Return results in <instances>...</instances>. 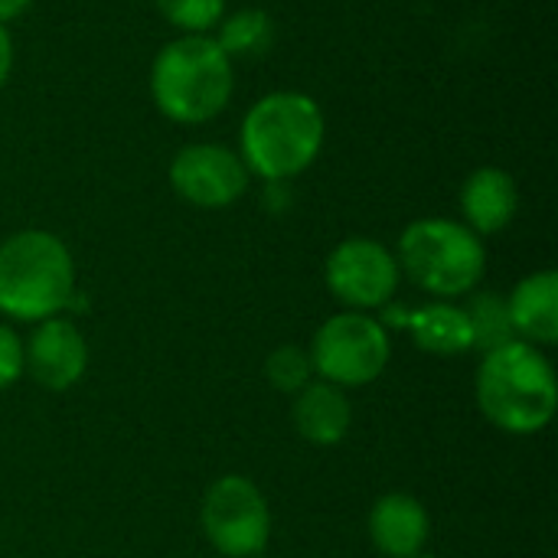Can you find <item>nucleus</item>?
<instances>
[{
	"instance_id": "obj_22",
	"label": "nucleus",
	"mask_w": 558,
	"mask_h": 558,
	"mask_svg": "<svg viewBox=\"0 0 558 558\" xmlns=\"http://www.w3.org/2000/svg\"><path fill=\"white\" fill-rule=\"evenodd\" d=\"M29 7H33V0H0V23L7 26V23L20 20Z\"/></svg>"
},
{
	"instance_id": "obj_18",
	"label": "nucleus",
	"mask_w": 558,
	"mask_h": 558,
	"mask_svg": "<svg viewBox=\"0 0 558 558\" xmlns=\"http://www.w3.org/2000/svg\"><path fill=\"white\" fill-rule=\"evenodd\" d=\"M157 13L180 29V36H203L226 16V0H154Z\"/></svg>"
},
{
	"instance_id": "obj_6",
	"label": "nucleus",
	"mask_w": 558,
	"mask_h": 558,
	"mask_svg": "<svg viewBox=\"0 0 558 558\" xmlns=\"http://www.w3.org/2000/svg\"><path fill=\"white\" fill-rule=\"evenodd\" d=\"M307 353L317 379L340 389H363L386 373L392 340L373 314L340 311L317 327Z\"/></svg>"
},
{
	"instance_id": "obj_24",
	"label": "nucleus",
	"mask_w": 558,
	"mask_h": 558,
	"mask_svg": "<svg viewBox=\"0 0 558 558\" xmlns=\"http://www.w3.org/2000/svg\"><path fill=\"white\" fill-rule=\"evenodd\" d=\"M255 558H262V556H255Z\"/></svg>"
},
{
	"instance_id": "obj_5",
	"label": "nucleus",
	"mask_w": 558,
	"mask_h": 558,
	"mask_svg": "<svg viewBox=\"0 0 558 558\" xmlns=\"http://www.w3.org/2000/svg\"><path fill=\"white\" fill-rule=\"evenodd\" d=\"M399 271L435 301L468 298L481 288L487 271L484 239L464 222L425 216L402 229L396 245Z\"/></svg>"
},
{
	"instance_id": "obj_4",
	"label": "nucleus",
	"mask_w": 558,
	"mask_h": 558,
	"mask_svg": "<svg viewBox=\"0 0 558 558\" xmlns=\"http://www.w3.org/2000/svg\"><path fill=\"white\" fill-rule=\"evenodd\" d=\"M75 258L46 229H20L0 242V314L39 324L69 311L75 298Z\"/></svg>"
},
{
	"instance_id": "obj_9",
	"label": "nucleus",
	"mask_w": 558,
	"mask_h": 558,
	"mask_svg": "<svg viewBox=\"0 0 558 558\" xmlns=\"http://www.w3.org/2000/svg\"><path fill=\"white\" fill-rule=\"evenodd\" d=\"M167 177L173 193L196 209H229L245 196L252 180L239 150L213 141L180 147L170 160Z\"/></svg>"
},
{
	"instance_id": "obj_11",
	"label": "nucleus",
	"mask_w": 558,
	"mask_h": 558,
	"mask_svg": "<svg viewBox=\"0 0 558 558\" xmlns=\"http://www.w3.org/2000/svg\"><path fill=\"white\" fill-rule=\"evenodd\" d=\"M432 536V517L412 494H386L369 510V543L386 558L422 556Z\"/></svg>"
},
{
	"instance_id": "obj_12",
	"label": "nucleus",
	"mask_w": 558,
	"mask_h": 558,
	"mask_svg": "<svg viewBox=\"0 0 558 558\" xmlns=\"http://www.w3.org/2000/svg\"><path fill=\"white\" fill-rule=\"evenodd\" d=\"M517 209H520V190L504 167H477L461 186L464 226L481 239L504 232L517 219Z\"/></svg>"
},
{
	"instance_id": "obj_13",
	"label": "nucleus",
	"mask_w": 558,
	"mask_h": 558,
	"mask_svg": "<svg viewBox=\"0 0 558 558\" xmlns=\"http://www.w3.org/2000/svg\"><path fill=\"white\" fill-rule=\"evenodd\" d=\"M291 422L298 435L317 448L340 445L353 425V405L347 399V389L324 379H311L301 392H294Z\"/></svg>"
},
{
	"instance_id": "obj_2",
	"label": "nucleus",
	"mask_w": 558,
	"mask_h": 558,
	"mask_svg": "<svg viewBox=\"0 0 558 558\" xmlns=\"http://www.w3.org/2000/svg\"><path fill=\"white\" fill-rule=\"evenodd\" d=\"M474 396L477 409L494 428L530 438L546 432L556 418V369L539 347L513 340L481 356Z\"/></svg>"
},
{
	"instance_id": "obj_16",
	"label": "nucleus",
	"mask_w": 558,
	"mask_h": 558,
	"mask_svg": "<svg viewBox=\"0 0 558 558\" xmlns=\"http://www.w3.org/2000/svg\"><path fill=\"white\" fill-rule=\"evenodd\" d=\"M213 39L232 62L262 59L275 43V20L262 7H242L219 20Z\"/></svg>"
},
{
	"instance_id": "obj_19",
	"label": "nucleus",
	"mask_w": 558,
	"mask_h": 558,
	"mask_svg": "<svg viewBox=\"0 0 558 558\" xmlns=\"http://www.w3.org/2000/svg\"><path fill=\"white\" fill-rule=\"evenodd\" d=\"M265 379H268L278 392H284V396L301 392L311 379H317V376H314V363H311L307 347L281 343L278 350H271L268 360H265Z\"/></svg>"
},
{
	"instance_id": "obj_1",
	"label": "nucleus",
	"mask_w": 558,
	"mask_h": 558,
	"mask_svg": "<svg viewBox=\"0 0 558 558\" xmlns=\"http://www.w3.org/2000/svg\"><path fill=\"white\" fill-rule=\"evenodd\" d=\"M324 108L307 92H268L242 118L239 157L245 170L265 183L301 177L324 150Z\"/></svg>"
},
{
	"instance_id": "obj_15",
	"label": "nucleus",
	"mask_w": 558,
	"mask_h": 558,
	"mask_svg": "<svg viewBox=\"0 0 558 558\" xmlns=\"http://www.w3.org/2000/svg\"><path fill=\"white\" fill-rule=\"evenodd\" d=\"M405 330L415 347L432 356H464L474 350L468 314L454 301H432L425 307H412Z\"/></svg>"
},
{
	"instance_id": "obj_23",
	"label": "nucleus",
	"mask_w": 558,
	"mask_h": 558,
	"mask_svg": "<svg viewBox=\"0 0 558 558\" xmlns=\"http://www.w3.org/2000/svg\"><path fill=\"white\" fill-rule=\"evenodd\" d=\"M412 558H435V556H425V553H422V556H412Z\"/></svg>"
},
{
	"instance_id": "obj_3",
	"label": "nucleus",
	"mask_w": 558,
	"mask_h": 558,
	"mask_svg": "<svg viewBox=\"0 0 558 558\" xmlns=\"http://www.w3.org/2000/svg\"><path fill=\"white\" fill-rule=\"evenodd\" d=\"M235 92V62L213 33L177 36L150 62L154 108L173 124H206L219 118Z\"/></svg>"
},
{
	"instance_id": "obj_14",
	"label": "nucleus",
	"mask_w": 558,
	"mask_h": 558,
	"mask_svg": "<svg viewBox=\"0 0 558 558\" xmlns=\"http://www.w3.org/2000/svg\"><path fill=\"white\" fill-rule=\"evenodd\" d=\"M507 307L517 340L539 350L558 343V275L553 268L520 278L507 294Z\"/></svg>"
},
{
	"instance_id": "obj_17",
	"label": "nucleus",
	"mask_w": 558,
	"mask_h": 558,
	"mask_svg": "<svg viewBox=\"0 0 558 558\" xmlns=\"http://www.w3.org/2000/svg\"><path fill=\"white\" fill-rule=\"evenodd\" d=\"M471 324V337H474V350L490 353L504 343H513V324H510V307H507V294L500 291H471L468 304H461Z\"/></svg>"
},
{
	"instance_id": "obj_21",
	"label": "nucleus",
	"mask_w": 558,
	"mask_h": 558,
	"mask_svg": "<svg viewBox=\"0 0 558 558\" xmlns=\"http://www.w3.org/2000/svg\"><path fill=\"white\" fill-rule=\"evenodd\" d=\"M10 72H13V39L10 29L0 23V88L10 82Z\"/></svg>"
},
{
	"instance_id": "obj_7",
	"label": "nucleus",
	"mask_w": 558,
	"mask_h": 558,
	"mask_svg": "<svg viewBox=\"0 0 558 558\" xmlns=\"http://www.w3.org/2000/svg\"><path fill=\"white\" fill-rule=\"evenodd\" d=\"M203 536L226 558H255L271 539V507L245 474H222L199 507Z\"/></svg>"
},
{
	"instance_id": "obj_20",
	"label": "nucleus",
	"mask_w": 558,
	"mask_h": 558,
	"mask_svg": "<svg viewBox=\"0 0 558 558\" xmlns=\"http://www.w3.org/2000/svg\"><path fill=\"white\" fill-rule=\"evenodd\" d=\"M23 376V340L10 324H0V389H10Z\"/></svg>"
},
{
	"instance_id": "obj_8",
	"label": "nucleus",
	"mask_w": 558,
	"mask_h": 558,
	"mask_svg": "<svg viewBox=\"0 0 558 558\" xmlns=\"http://www.w3.org/2000/svg\"><path fill=\"white\" fill-rule=\"evenodd\" d=\"M324 281L327 291L347 307V311H383L399 294V262L396 252L386 248L376 239L353 235L333 245V252L324 262Z\"/></svg>"
},
{
	"instance_id": "obj_10",
	"label": "nucleus",
	"mask_w": 558,
	"mask_h": 558,
	"mask_svg": "<svg viewBox=\"0 0 558 558\" xmlns=\"http://www.w3.org/2000/svg\"><path fill=\"white\" fill-rule=\"evenodd\" d=\"M88 369V340L75 320L65 314L39 320L23 340V373H29L43 389L65 392L82 383Z\"/></svg>"
}]
</instances>
